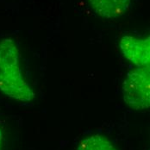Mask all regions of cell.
Instances as JSON below:
<instances>
[{"mask_svg": "<svg viewBox=\"0 0 150 150\" xmlns=\"http://www.w3.org/2000/svg\"><path fill=\"white\" fill-rule=\"evenodd\" d=\"M0 91L21 103H29L35 98L22 73L18 47L11 38L0 41Z\"/></svg>", "mask_w": 150, "mask_h": 150, "instance_id": "1", "label": "cell"}, {"mask_svg": "<svg viewBox=\"0 0 150 150\" xmlns=\"http://www.w3.org/2000/svg\"><path fill=\"white\" fill-rule=\"evenodd\" d=\"M125 104L135 110H145L150 106L149 67H135L126 75L122 82Z\"/></svg>", "mask_w": 150, "mask_h": 150, "instance_id": "2", "label": "cell"}, {"mask_svg": "<svg viewBox=\"0 0 150 150\" xmlns=\"http://www.w3.org/2000/svg\"><path fill=\"white\" fill-rule=\"evenodd\" d=\"M123 57L135 67H149V37L139 39L131 35H124L119 43Z\"/></svg>", "mask_w": 150, "mask_h": 150, "instance_id": "3", "label": "cell"}, {"mask_svg": "<svg viewBox=\"0 0 150 150\" xmlns=\"http://www.w3.org/2000/svg\"><path fill=\"white\" fill-rule=\"evenodd\" d=\"M94 12L106 19L124 15L131 5V0H87Z\"/></svg>", "mask_w": 150, "mask_h": 150, "instance_id": "4", "label": "cell"}, {"mask_svg": "<svg viewBox=\"0 0 150 150\" xmlns=\"http://www.w3.org/2000/svg\"><path fill=\"white\" fill-rule=\"evenodd\" d=\"M76 150H117L113 142L105 135H91L84 138Z\"/></svg>", "mask_w": 150, "mask_h": 150, "instance_id": "5", "label": "cell"}, {"mask_svg": "<svg viewBox=\"0 0 150 150\" xmlns=\"http://www.w3.org/2000/svg\"><path fill=\"white\" fill-rule=\"evenodd\" d=\"M2 148H3V132L0 128V150H2Z\"/></svg>", "mask_w": 150, "mask_h": 150, "instance_id": "6", "label": "cell"}]
</instances>
